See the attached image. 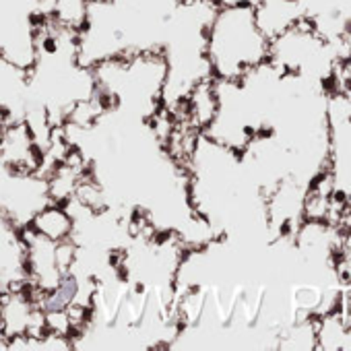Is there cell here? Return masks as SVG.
Here are the masks:
<instances>
[{
	"label": "cell",
	"mask_w": 351,
	"mask_h": 351,
	"mask_svg": "<svg viewBox=\"0 0 351 351\" xmlns=\"http://www.w3.org/2000/svg\"><path fill=\"white\" fill-rule=\"evenodd\" d=\"M29 230H34L36 234L52 240V242H62V240H71L73 232H75V219L71 215V211L66 209L64 203H46L40 211L34 213V217L27 223Z\"/></svg>",
	"instance_id": "3"
},
{
	"label": "cell",
	"mask_w": 351,
	"mask_h": 351,
	"mask_svg": "<svg viewBox=\"0 0 351 351\" xmlns=\"http://www.w3.org/2000/svg\"><path fill=\"white\" fill-rule=\"evenodd\" d=\"M316 326L318 320H314V316H302L291 320V324H287V328L283 330L281 339H279V347L281 349H316L318 341H316Z\"/></svg>",
	"instance_id": "5"
},
{
	"label": "cell",
	"mask_w": 351,
	"mask_h": 351,
	"mask_svg": "<svg viewBox=\"0 0 351 351\" xmlns=\"http://www.w3.org/2000/svg\"><path fill=\"white\" fill-rule=\"evenodd\" d=\"M332 269L341 285L351 287V250L341 248L337 256L332 258Z\"/></svg>",
	"instance_id": "6"
},
{
	"label": "cell",
	"mask_w": 351,
	"mask_h": 351,
	"mask_svg": "<svg viewBox=\"0 0 351 351\" xmlns=\"http://www.w3.org/2000/svg\"><path fill=\"white\" fill-rule=\"evenodd\" d=\"M91 0H52L46 9V17L60 27L81 32L89 17Z\"/></svg>",
	"instance_id": "4"
},
{
	"label": "cell",
	"mask_w": 351,
	"mask_h": 351,
	"mask_svg": "<svg viewBox=\"0 0 351 351\" xmlns=\"http://www.w3.org/2000/svg\"><path fill=\"white\" fill-rule=\"evenodd\" d=\"M254 19L269 42L306 19L304 0H254Z\"/></svg>",
	"instance_id": "2"
},
{
	"label": "cell",
	"mask_w": 351,
	"mask_h": 351,
	"mask_svg": "<svg viewBox=\"0 0 351 351\" xmlns=\"http://www.w3.org/2000/svg\"><path fill=\"white\" fill-rule=\"evenodd\" d=\"M269 38L256 25L252 5L217 7L205 42L213 79L240 81L269 60Z\"/></svg>",
	"instance_id": "1"
},
{
	"label": "cell",
	"mask_w": 351,
	"mask_h": 351,
	"mask_svg": "<svg viewBox=\"0 0 351 351\" xmlns=\"http://www.w3.org/2000/svg\"><path fill=\"white\" fill-rule=\"evenodd\" d=\"M180 3H205V0H180ZM217 3V0H215Z\"/></svg>",
	"instance_id": "7"
}]
</instances>
